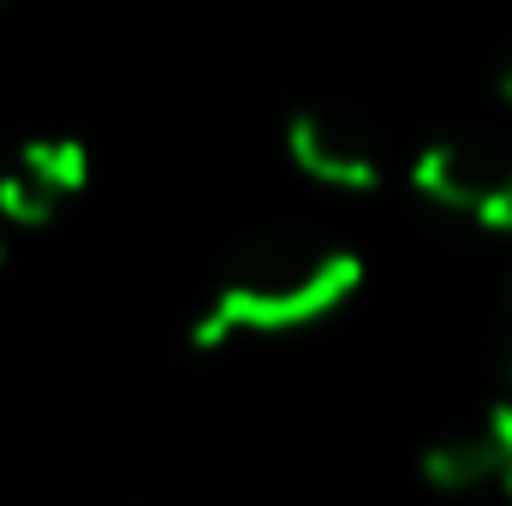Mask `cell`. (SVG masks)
<instances>
[{"mask_svg": "<svg viewBox=\"0 0 512 506\" xmlns=\"http://www.w3.org/2000/svg\"><path fill=\"white\" fill-rule=\"evenodd\" d=\"M411 185L447 215H465V221H477L489 233H512V143L507 137H483V131L435 137V143L417 149Z\"/></svg>", "mask_w": 512, "mask_h": 506, "instance_id": "cell-2", "label": "cell"}, {"mask_svg": "<svg viewBox=\"0 0 512 506\" xmlns=\"http://www.w3.org/2000/svg\"><path fill=\"white\" fill-rule=\"evenodd\" d=\"M286 155L304 179L328 191H376L387 179L382 131L340 102H310L286 120Z\"/></svg>", "mask_w": 512, "mask_h": 506, "instance_id": "cell-3", "label": "cell"}, {"mask_svg": "<svg viewBox=\"0 0 512 506\" xmlns=\"http://www.w3.org/2000/svg\"><path fill=\"white\" fill-rule=\"evenodd\" d=\"M90 185V149L78 137H24L0 167V221L12 227H48L60 221Z\"/></svg>", "mask_w": 512, "mask_h": 506, "instance_id": "cell-4", "label": "cell"}, {"mask_svg": "<svg viewBox=\"0 0 512 506\" xmlns=\"http://www.w3.org/2000/svg\"><path fill=\"white\" fill-rule=\"evenodd\" d=\"M507 316H512V292H507ZM507 381H512V340H507Z\"/></svg>", "mask_w": 512, "mask_h": 506, "instance_id": "cell-7", "label": "cell"}, {"mask_svg": "<svg viewBox=\"0 0 512 506\" xmlns=\"http://www.w3.org/2000/svg\"><path fill=\"white\" fill-rule=\"evenodd\" d=\"M423 483L441 495H507L512 501V399L477 423L447 429L423 447Z\"/></svg>", "mask_w": 512, "mask_h": 506, "instance_id": "cell-5", "label": "cell"}, {"mask_svg": "<svg viewBox=\"0 0 512 506\" xmlns=\"http://www.w3.org/2000/svg\"><path fill=\"white\" fill-rule=\"evenodd\" d=\"M495 84H501V96L512 102V48H507V60H501V78H495Z\"/></svg>", "mask_w": 512, "mask_h": 506, "instance_id": "cell-6", "label": "cell"}, {"mask_svg": "<svg viewBox=\"0 0 512 506\" xmlns=\"http://www.w3.org/2000/svg\"><path fill=\"white\" fill-rule=\"evenodd\" d=\"M364 286V256L322 233H268L227 262L209 304L191 322V346L215 352L233 340L292 334L334 316Z\"/></svg>", "mask_w": 512, "mask_h": 506, "instance_id": "cell-1", "label": "cell"}]
</instances>
